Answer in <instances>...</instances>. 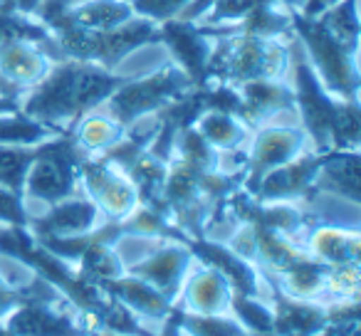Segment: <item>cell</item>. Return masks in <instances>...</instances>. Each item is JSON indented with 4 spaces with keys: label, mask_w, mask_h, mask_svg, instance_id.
<instances>
[{
    "label": "cell",
    "mask_w": 361,
    "mask_h": 336,
    "mask_svg": "<svg viewBox=\"0 0 361 336\" xmlns=\"http://www.w3.org/2000/svg\"><path fill=\"white\" fill-rule=\"evenodd\" d=\"M126 77L109 75L94 62L70 60L50 67L37 82V89L25 104V114L37 121H65L104 104Z\"/></svg>",
    "instance_id": "1"
},
{
    "label": "cell",
    "mask_w": 361,
    "mask_h": 336,
    "mask_svg": "<svg viewBox=\"0 0 361 336\" xmlns=\"http://www.w3.org/2000/svg\"><path fill=\"white\" fill-rule=\"evenodd\" d=\"M290 70V47L277 37H255L245 32H228L211 50L206 77L243 85L250 80H280Z\"/></svg>",
    "instance_id": "2"
},
{
    "label": "cell",
    "mask_w": 361,
    "mask_h": 336,
    "mask_svg": "<svg viewBox=\"0 0 361 336\" xmlns=\"http://www.w3.org/2000/svg\"><path fill=\"white\" fill-rule=\"evenodd\" d=\"M156 40H161V23L149 18H131L111 30H60L52 35V42L62 55L70 60L94 62L104 70L121 62L131 50Z\"/></svg>",
    "instance_id": "3"
},
{
    "label": "cell",
    "mask_w": 361,
    "mask_h": 336,
    "mask_svg": "<svg viewBox=\"0 0 361 336\" xmlns=\"http://www.w3.org/2000/svg\"><path fill=\"white\" fill-rule=\"evenodd\" d=\"M292 25L300 32L297 37L305 42V50L310 52V60L314 62V70L324 80L326 89L341 99L354 101L359 87L356 45L334 37L317 18H305L302 13H292Z\"/></svg>",
    "instance_id": "4"
},
{
    "label": "cell",
    "mask_w": 361,
    "mask_h": 336,
    "mask_svg": "<svg viewBox=\"0 0 361 336\" xmlns=\"http://www.w3.org/2000/svg\"><path fill=\"white\" fill-rule=\"evenodd\" d=\"M191 85L193 80L178 65L166 67L146 80H126L121 89L106 99V109L102 114L114 119L116 124H129V121L144 116L146 111L159 109L166 101L180 97Z\"/></svg>",
    "instance_id": "5"
},
{
    "label": "cell",
    "mask_w": 361,
    "mask_h": 336,
    "mask_svg": "<svg viewBox=\"0 0 361 336\" xmlns=\"http://www.w3.org/2000/svg\"><path fill=\"white\" fill-rule=\"evenodd\" d=\"M161 42H169L171 52L178 57V67L186 70L193 82L206 80V65L211 57V40H208L203 25H193V20H173L161 23Z\"/></svg>",
    "instance_id": "6"
},
{
    "label": "cell",
    "mask_w": 361,
    "mask_h": 336,
    "mask_svg": "<svg viewBox=\"0 0 361 336\" xmlns=\"http://www.w3.org/2000/svg\"><path fill=\"white\" fill-rule=\"evenodd\" d=\"M47 52L37 50L30 40H6L0 42V75L13 85L32 87L50 72Z\"/></svg>",
    "instance_id": "7"
},
{
    "label": "cell",
    "mask_w": 361,
    "mask_h": 336,
    "mask_svg": "<svg viewBox=\"0 0 361 336\" xmlns=\"http://www.w3.org/2000/svg\"><path fill=\"white\" fill-rule=\"evenodd\" d=\"M25 188L32 196L47 198V201H57V198L67 196L70 191V168L62 163L57 156H42L35 161L30 171H25Z\"/></svg>",
    "instance_id": "8"
},
{
    "label": "cell",
    "mask_w": 361,
    "mask_h": 336,
    "mask_svg": "<svg viewBox=\"0 0 361 336\" xmlns=\"http://www.w3.org/2000/svg\"><path fill=\"white\" fill-rule=\"evenodd\" d=\"M302 141H305L302 131H292V129L265 131V134L257 139V146H255V171H257V176H262V171L270 168V166L285 163L287 158H292V154L300 149Z\"/></svg>",
    "instance_id": "9"
},
{
    "label": "cell",
    "mask_w": 361,
    "mask_h": 336,
    "mask_svg": "<svg viewBox=\"0 0 361 336\" xmlns=\"http://www.w3.org/2000/svg\"><path fill=\"white\" fill-rule=\"evenodd\" d=\"M94 220V208L87 206V203H65V206L55 208L52 216L47 218L45 225L52 232H60V235H72V232H82L92 225Z\"/></svg>",
    "instance_id": "10"
},
{
    "label": "cell",
    "mask_w": 361,
    "mask_h": 336,
    "mask_svg": "<svg viewBox=\"0 0 361 336\" xmlns=\"http://www.w3.org/2000/svg\"><path fill=\"white\" fill-rule=\"evenodd\" d=\"M201 131L203 139L213 141L218 146H233L243 139V129L238 126V121L233 119L231 111L213 109L208 116L201 119Z\"/></svg>",
    "instance_id": "11"
},
{
    "label": "cell",
    "mask_w": 361,
    "mask_h": 336,
    "mask_svg": "<svg viewBox=\"0 0 361 336\" xmlns=\"http://www.w3.org/2000/svg\"><path fill=\"white\" fill-rule=\"evenodd\" d=\"M193 0H129L134 15L149 18L154 23H166L178 18L180 13L191 6Z\"/></svg>",
    "instance_id": "12"
},
{
    "label": "cell",
    "mask_w": 361,
    "mask_h": 336,
    "mask_svg": "<svg viewBox=\"0 0 361 336\" xmlns=\"http://www.w3.org/2000/svg\"><path fill=\"white\" fill-rule=\"evenodd\" d=\"M47 134L42 124H35V119L23 116V119H0V144H32L40 141Z\"/></svg>",
    "instance_id": "13"
},
{
    "label": "cell",
    "mask_w": 361,
    "mask_h": 336,
    "mask_svg": "<svg viewBox=\"0 0 361 336\" xmlns=\"http://www.w3.org/2000/svg\"><path fill=\"white\" fill-rule=\"evenodd\" d=\"M267 0H216L208 11V25H223V23H231V20H245L257 6H262ZM206 11V13H208Z\"/></svg>",
    "instance_id": "14"
},
{
    "label": "cell",
    "mask_w": 361,
    "mask_h": 336,
    "mask_svg": "<svg viewBox=\"0 0 361 336\" xmlns=\"http://www.w3.org/2000/svg\"><path fill=\"white\" fill-rule=\"evenodd\" d=\"M30 161H32V156L27 154V151L0 149V183L18 188L23 178H25L27 163H30Z\"/></svg>",
    "instance_id": "15"
},
{
    "label": "cell",
    "mask_w": 361,
    "mask_h": 336,
    "mask_svg": "<svg viewBox=\"0 0 361 336\" xmlns=\"http://www.w3.org/2000/svg\"><path fill=\"white\" fill-rule=\"evenodd\" d=\"M339 0H307L302 6V15L305 18H319L324 11H329L331 6H336Z\"/></svg>",
    "instance_id": "16"
},
{
    "label": "cell",
    "mask_w": 361,
    "mask_h": 336,
    "mask_svg": "<svg viewBox=\"0 0 361 336\" xmlns=\"http://www.w3.org/2000/svg\"><path fill=\"white\" fill-rule=\"evenodd\" d=\"M80 0H40V6H37V15L42 13H50V11H57V8H67V6H75Z\"/></svg>",
    "instance_id": "17"
},
{
    "label": "cell",
    "mask_w": 361,
    "mask_h": 336,
    "mask_svg": "<svg viewBox=\"0 0 361 336\" xmlns=\"http://www.w3.org/2000/svg\"><path fill=\"white\" fill-rule=\"evenodd\" d=\"M20 87L18 85H13L11 80H6V77L0 75V97H16V94H20Z\"/></svg>",
    "instance_id": "18"
},
{
    "label": "cell",
    "mask_w": 361,
    "mask_h": 336,
    "mask_svg": "<svg viewBox=\"0 0 361 336\" xmlns=\"http://www.w3.org/2000/svg\"><path fill=\"white\" fill-rule=\"evenodd\" d=\"M16 3V8L20 13H25V15H32V13L37 11V6H40V0H13Z\"/></svg>",
    "instance_id": "19"
}]
</instances>
